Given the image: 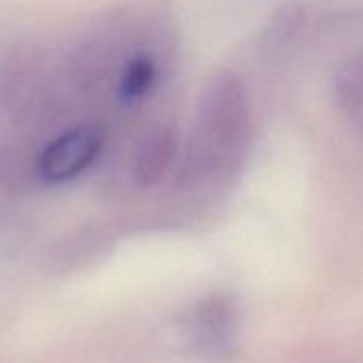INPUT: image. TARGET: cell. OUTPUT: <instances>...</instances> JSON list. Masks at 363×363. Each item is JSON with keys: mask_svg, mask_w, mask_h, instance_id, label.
Returning a JSON list of instances; mask_svg holds the SVG:
<instances>
[{"mask_svg": "<svg viewBox=\"0 0 363 363\" xmlns=\"http://www.w3.org/2000/svg\"><path fill=\"white\" fill-rule=\"evenodd\" d=\"M179 139L173 126L154 124L147 128L133 152L130 158V175L139 189H152L169 175L173 164L179 160Z\"/></svg>", "mask_w": 363, "mask_h": 363, "instance_id": "obj_3", "label": "cell"}, {"mask_svg": "<svg viewBox=\"0 0 363 363\" xmlns=\"http://www.w3.org/2000/svg\"><path fill=\"white\" fill-rule=\"evenodd\" d=\"M250 143L252 107L244 82L229 69L212 73L199 94L195 128L179 150V184H227L244 167Z\"/></svg>", "mask_w": 363, "mask_h": 363, "instance_id": "obj_1", "label": "cell"}, {"mask_svg": "<svg viewBox=\"0 0 363 363\" xmlns=\"http://www.w3.org/2000/svg\"><path fill=\"white\" fill-rule=\"evenodd\" d=\"M160 62L152 52H135L116 73V99L124 105H135L147 99L160 82Z\"/></svg>", "mask_w": 363, "mask_h": 363, "instance_id": "obj_4", "label": "cell"}, {"mask_svg": "<svg viewBox=\"0 0 363 363\" xmlns=\"http://www.w3.org/2000/svg\"><path fill=\"white\" fill-rule=\"evenodd\" d=\"M335 101L352 126L363 135V54L350 58L335 77Z\"/></svg>", "mask_w": 363, "mask_h": 363, "instance_id": "obj_5", "label": "cell"}, {"mask_svg": "<svg viewBox=\"0 0 363 363\" xmlns=\"http://www.w3.org/2000/svg\"><path fill=\"white\" fill-rule=\"evenodd\" d=\"M107 130L99 122H82L62 130L39 154L37 173L45 184H69L84 175L101 158Z\"/></svg>", "mask_w": 363, "mask_h": 363, "instance_id": "obj_2", "label": "cell"}]
</instances>
